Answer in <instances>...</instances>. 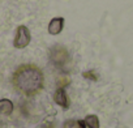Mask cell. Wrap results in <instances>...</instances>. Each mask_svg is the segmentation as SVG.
<instances>
[{
	"mask_svg": "<svg viewBox=\"0 0 133 128\" xmlns=\"http://www.w3.org/2000/svg\"><path fill=\"white\" fill-rule=\"evenodd\" d=\"M12 84L17 92L26 97H33L43 89L44 75L42 69L34 64H24L15 71Z\"/></svg>",
	"mask_w": 133,
	"mask_h": 128,
	"instance_id": "1",
	"label": "cell"
},
{
	"mask_svg": "<svg viewBox=\"0 0 133 128\" xmlns=\"http://www.w3.org/2000/svg\"><path fill=\"white\" fill-rule=\"evenodd\" d=\"M50 60L56 68H64L66 63L69 61V52L64 46L61 44H55L50 48Z\"/></svg>",
	"mask_w": 133,
	"mask_h": 128,
	"instance_id": "2",
	"label": "cell"
},
{
	"mask_svg": "<svg viewBox=\"0 0 133 128\" xmlns=\"http://www.w3.org/2000/svg\"><path fill=\"white\" fill-rule=\"evenodd\" d=\"M31 41V35H30V30L28 29V26L25 25H20L16 29V35L13 39V46L16 48H25L29 46Z\"/></svg>",
	"mask_w": 133,
	"mask_h": 128,
	"instance_id": "3",
	"label": "cell"
},
{
	"mask_svg": "<svg viewBox=\"0 0 133 128\" xmlns=\"http://www.w3.org/2000/svg\"><path fill=\"white\" fill-rule=\"evenodd\" d=\"M54 101L56 105H59L60 107H63V110H68L69 108V98H68V94H66L65 89L64 88H59L56 89V92L54 93Z\"/></svg>",
	"mask_w": 133,
	"mask_h": 128,
	"instance_id": "4",
	"label": "cell"
},
{
	"mask_svg": "<svg viewBox=\"0 0 133 128\" xmlns=\"http://www.w3.org/2000/svg\"><path fill=\"white\" fill-rule=\"evenodd\" d=\"M64 28V18L63 17H55L48 24V33L51 35H57L61 33Z\"/></svg>",
	"mask_w": 133,
	"mask_h": 128,
	"instance_id": "5",
	"label": "cell"
},
{
	"mask_svg": "<svg viewBox=\"0 0 133 128\" xmlns=\"http://www.w3.org/2000/svg\"><path fill=\"white\" fill-rule=\"evenodd\" d=\"M13 112V103L12 101L3 98L0 99V115H11Z\"/></svg>",
	"mask_w": 133,
	"mask_h": 128,
	"instance_id": "6",
	"label": "cell"
},
{
	"mask_svg": "<svg viewBox=\"0 0 133 128\" xmlns=\"http://www.w3.org/2000/svg\"><path fill=\"white\" fill-rule=\"evenodd\" d=\"M86 127L89 128H99V119L97 115H88L85 119H84Z\"/></svg>",
	"mask_w": 133,
	"mask_h": 128,
	"instance_id": "7",
	"label": "cell"
},
{
	"mask_svg": "<svg viewBox=\"0 0 133 128\" xmlns=\"http://www.w3.org/2000/svg\"><path fill=\"white\" fill-rule=\"evenodd\" d=\"M63 128H86L84 120H66Z\"/></svg>",
	"mask_w": 133,
	"mask_h": 128,
	"instance_id": "8",
	"label": "cell"
},
{
	"mask_svg": "<svg viewBox=\"0 0 133 128\" xmlns=\"http://www.w3.org/2000/svg\"><path fill=\"white\" fill-rule=\"evenodd\" d=\"M82 76L85 79H88V80H91V81H97L98 80V75L94 71H86V72L82 73Z\"/></svg>",
	"mask_w": 133,
	"mask_h": 128,
	"instance_id": "9",
	"label": "cell"
},
{
	"mask_svg": "<svg viewBox=\"0 0 133 128\" xmlns=\"http://www.w3.org/2000/svg\"><path fill=\"white\" fill-rule=\"evenodd\" d=\"M2 125H3V123H2V121H0V127H2ZM3 128H4V127H3Z\"/></svg>",
	"mask_w": 133,
	"mask_h": 128,
	"instance_id": "10",
	"label": "cell"
}]
</instances>
